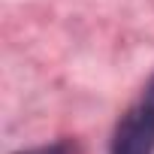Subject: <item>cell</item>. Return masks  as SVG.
Listing matches in <instances>:
<instances>
[{
  "instance_id": "6da1fadb",
  "label": "cell",
  "mask_w": 154,
  "mask_h": 154,
  "mask_svg": "<svg viewBox=\"0 0 154 154\" xmlns=\"http://www.w3.org/2000/svg\"><path fill=\"white\" fill-rule=\"evenodd\" d=\"M112 154H154V79L145 91V97L121 118Z\"/></svg>"
},
{
  "instance_id": "7a4b0ae2",
  "label": "cell",
  "mask_w": 154,
  "mask_h": 154,
  "mask_svg": "<svg viewBox=\"0 0 154 154\" xmlns=\"http://www.w3.org/2000/svg\"><path fill=\"white\" fill-rule=\"evenodd\" d=\"M30 154H63V148H57V145H54V148H42V151H30Z\"/></svg>"
}]
</instances>
